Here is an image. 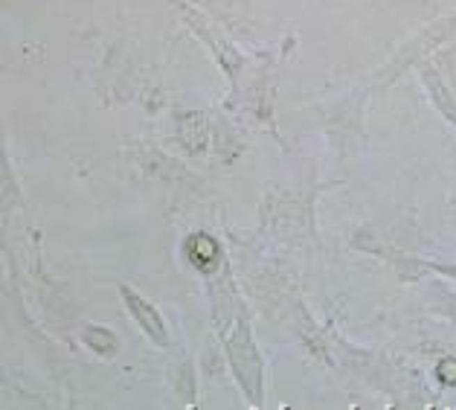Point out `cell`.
<instances>
[{
	"label": "cell",
	"mask_w": 456,
	"mask_h": 410,
	"mask_svg": "<svg viewBox=\"0 0 456 410\" xmlns=\"http://www.w3.org/2000/svg\"><path fill=\"white\" fill-rule=\"evenodd\" d=\"M436 375H439V382H445V384H456V361H453V358H445L442 364H439Z\"/></svg>",
	"instance_id": "cell-2"
},
{
	"label": "cell",
	"mask_w": 456,
	"mask_h": 410,
	"mask_svg": "<svg viewBox=\"0 0 456 410\" xmlns=\"http://www.w3.org/2000/svg\"><path fill=\"white\" fill-rule=\"evenodd\" d=\"M128 303H131V309L137 311V318L142 320V329H145V332H149V335H154L157 341H166V335H163V329H160V320H157V314H154V311H149V309H145V306L140 303V300H137L134 294H128Z\"/></svg>",
	"instance_id": "cell-1"
}]
</instances>
